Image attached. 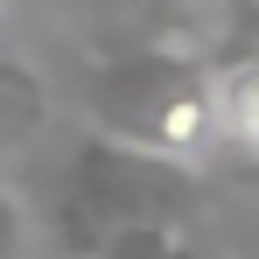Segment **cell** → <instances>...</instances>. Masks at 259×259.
Wrapping results in <instances>:
<instances>
[{
    "mask_svg": "<svg viewBox=\"0 0 259 259\" xmlns=\"http://www.w3.org/2000/svg\"><path fill=\"white\" fill-rule=\"evenodd\" d=\"M28 245H35V217L14 196V182H0V259H28Z\"/></svg>",
    "mask_w": 259,
    "mask_h": 259,
    "instance_id": "5b68a950",
    "label": "cell"
},
{
    "mask_svg": "<svg viewBox=\"0 0 259 259\" xmlns=\"http://www.w3.org/2000/svg\"><path fill=\"white\" fill-rule=\"evenodd\" d=\"M91 259H189V245H182V231H175L168 210H161V217H126V224H112V231L91 245Z\"/></svg>",
    "mask_w": 259,
    "mask_h": 259,
    "instance_id": "277c9868",
    "label": "cell"
},
{
    "mask_svg": "<svg viewBox=\"0 0 259 259\" xmlns=\"http://www.w3.org/2000/svg\"><path fill=\"white\" fill-rule=\"evenodd\" d=\"M84 112L105 140H126L140 154H161V161H182V168H196L224 140L217 70L168 42H140V49L105 56L84 77Z\"/></svg>",
    "mask_w": 259,
    "mask_h": 259,
    "instance_id": "6da1fadb",
    "label": "cell"
},
{
    "mask_svg": "<svg viewBox=\"0 0 259 259\" xmlns=\"http://www.w3.org/2000/svg\"><path fill=\"white\" fill-rule=\"evenodd\" d=\"M56 119V91L49 77L21 56V49L0 42V154H21V147H35Z\"/></svg>",
    "mask_w": 259,
    "mask_h": 259,
    "instance_id": "7a4b0ae2",
    "label": "cell"
},
{
    "mask_svg": "<svg viewBox=\"0 0 259 259\" xmlns=\"http://www.w3.org/2000/svg\"><path fill=\"white\" fill-rule=\"evenodd\" d=\"M84 7H98V14H147L154 0H84Z\"/></svg>",
    "mask_w": 259,
    "mask_h": 259,
    "instance_id": "8992f818",
    "label": "cell"
},
{
    "mask_svg": "<svg viewBox=\"0 0 259 259\" xmlns=\"http://www.w3.org/2000/svg\"><path fill=\"white\" fill-rule=\"evenodd\" d=\"M217 112H224V140L259 161V56L217 70Z\"/></svg>",
    "mask_w": 259,
    "mask_h": 259,
    "instance_id": "3957f363",
    "label": "cell"
}]
</instances>
